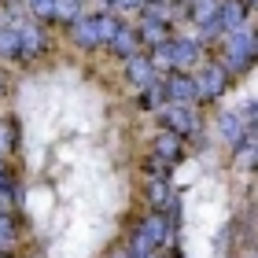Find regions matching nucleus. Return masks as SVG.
Wrapping results in <instances>:
<instances>
[{
    "instance_id": "f257e3e1",
    "label": "nucleus",
    "mask_w": 258,
    "mask_h": 258,
    "mask_svg": "<svg viewBox=\"0 0 258 258\" xmlns=\"http://www.w3.org/2000/svg\"><path fill=\"white\" fill-rule=\"evenodd\" d=\"M254 63V33L251 30H232V37H229V63L225 70H247Z\"/></svg>"
},
{
    "instance_id": "f03ea898",
    "label": "nucleus",
    "mask_w": 258,
    "mask_h": 258,
    "mask_svg": "<svg viewBox=\"0 0 258 258\" xmlns=\"http://www.w3.org/2000/svg\"><path fill=\"white\" fill-rule=\"evenodd\" d=\"M196 89H199V96H207V100H218L221 92L229 89V70L221 67V63H203V74H199Z\"/></svg>"
},
{
    "instance_id": "7ed1b4c3",
    "label": "nucleus",
    "mask_w": 258,
    "mask_h": 258,
    "mask_svg": "<svg viewBox=\"0 0 258 258\" xmlns=\"http://www.w3.org/2000/svg\"><path fill=\"white\" fill-rule=\"evenodd\" d=\"M162 92H166L173 103H192V100H199L196 78H188L184 70H170V78H166V85H162Z\"/></svg>"
},
{
    "instance_id": "20e7f679",
    "label": "nucleus",
    "mask_w": 258,
    "mask_h": 258,
    "mask_svg": "<svg viewBox=\"0 0 258 258\" xmlns=\"http://www.w3.org/2000/svg\"><path fill=\"white\" fill-rule=\"evenodd\" d=\"M166 129H173L177 137H184V133H196V114L188 111V103H173V107H166Z\"/></svg>"
},
{
    "instance_id": "39448f33",
    "label": "nucleus",
    "mask_w": 258,
    "mask_h": 258,
    "mask_svg": "<svg viewBox=\"0 0 258 258\" xmlns=\"http://www.w3.org/2000/svg\"><path fill=\"white\" fill-rule=\"evenodd\" d=\"M15 33H19V55H37L41 52V44H44V37H41V26H33V22H26V26H15Z\"/></svg>"
},
{
    "instance_id": "423d86ee",
    "label": "nucleus",
    "mask_w": 258,
    "mask_h": 258,
    "mask_svg": "<svg viewBox=\"0 0 258 258\" xmlns=\"http://www.w3.org/2000/svg\"><path fill=\"white\" fill-rule=\"evenodd\" d=\"M243 15H247V8L240 4V0H225V4L218 8V22H221V30H243Z\"/></svg>"
},
{
    "instance_id": "0eeeda50",
    "label": "nucleus",
    "mask_w": 258,
    "mask_h": 258,
    "mask_svg": "<svg viewBox=\"0 0 258 258\" xmlns=\"http://www.w3.org/2000/svg\"><path fill=\"white\" fill-rule=\"evenodd\" d=\"M137 232H144V236L159 247V243L170 236V221H166V214H159V210H155V214H148V218H144V225H140Z\"/></svg>"
},
{
    "instance_id": "6e6552de",
    "label": "nucleus",
    "mask_w": 258,
    "mask_h": 258,
    "mask_svg": "<svg viewBox=\"0 0 258 258\" xmlns=\"http://www.w3.org/2000/svg\"><path fill=\"white\" fill-rule=\"evenodd\" d=\"M151 148H155V155H159V159L173 162V159L181 155V137L173 133V129H162V133L155 137V144H151Z\"/></svg>"
},
{
    "instance_id": "1a4fd4ad",
    "label": "nucleus",
    "mask_w": 258,
    "mask_h": 258,
    "mask_svg": "<svg viewBox=\"0 0 258 258\" xmlns=\"http://www.w3.org/2000/svg\"><path fill=\"white\" fill-rule=\"evenodd\" d=\"M125 74H129V81H133V85H151V63H148L140 52L125 55Z\"/></svg>"
},
{
    "instance_id": "9d476101",
    "label": "nucleus",
    "mask_w": 258,
    "mask_h": 258,
    "mask_svg": "<svg viewBox=\"0 0 258 258\" xmlns=\"http://www.w3.org/2000/svg\"><path fill=\"white\" fill-rule=\"evenodd\" d=\"M70 26H74V41L81 44V48H96L100 44V37H96V26H92V19H74L70 22Z\"/></svg>"
},
{
    "instance_id": "9b49d317",
    "label": "nucleus",
    "mask_w": 258,
    "mask_h": 258,
    "mask_svg": "<svg viewBox=\"0 0 258 258\" xmlns=\"http://www.w3.org/2000/svg\"><path fill=\"white\" fill-rule=\"evenodd\" d=\"M199 63V44L196 41H173V67H196Z\"/></svg>"
},
{
    "instance_id": "f8f14e48",
    "label": "nucleus",
    "mask_w": 258,
    "mask_h": 258,
    "mask_svg": "<svg viewBox=\"0 0 258 258\" xmlns=\"http://www.w3.org/2000/svg\"><path fill=\"white\" fill-rule=\"evenodd\" d=\"M137 37L148 41V44H162V41H170V33H166V22L144 19V22H140V30H137Z\"/></svg>"
},
{
    "instance_id": "ddd939ff",
    "label": "nucleus",
    "mask_w": 258,
    "mask_h": 258,
    "mask_svg": "<svg viewBox=\"0 0 258 258\" xmlns=\"http://www.w3.org/2000/svg\"><path fill=\"white\" fill-rule=\"evenodd\" d=\"M148 203L155 207V210H162L170 203V184H166V177H151L148 181Z\"/></svg>"
},
{
    "instance_id": "4468645a",
    "label": "nucleus",
    "mask_w": 258,
    "mask_h": 258,
    "mask_svg": "<svg viewBox=\"0 0 258 258\" xmlns=\"http://www.w3.org/2000/svg\"><path fill=\"white\" fill-rule=\"evenodd\" d=\"M254 159H258V148H254V133H247L243 137V144H240V151H236V166L240 170H254Z\"/></svg>"
},
{
    "instance_id": "2eb2a0df",
    "label": "nucleus",
    "mask_w": 258,
    "mask_h": 258,
    "mask_svg": "<svg viewBox=\"0 0 258 258\" xmlns=\"http://www.w3.org/2000/svg\"><path fill=\"white\" fill-rule=\"evenodd\" d=\"M92 26H96V37H100V41H107V44H111V41H114V33L122 30V22L114 19V15H96V19H92Z\"/></svg>"
},
{
    "instance_id": "dca6fc26",
    "label": "nucleus",
    "mask_w": 258,
    "mask_h": 258,
    "mask_svg": "<svg viewBox=\"0 0 258 258\" xmlns=\"http://www.w3.org/2000/svg\"><path fill=\"white\" fill-rule=\"evenodd\" d=\"M221 137H225V144H232V148L240 144V137H243L240 114H225V118H221Z\"/></svg>"
},
{
    "instance_id": "f3484780",
    "label": "nucleus",
    "mask_w": 258,
    "mask_h": 258,
    "mask_svg": "<svg viewBox=\"0 0 258 258\" xmlns=\"http://www.w3.org/2000/svg\"><path fill=\"white\" fill-rule=\"evenodd\" d=\"M192 19L203 26V22L218 19V0H192Z\"/></svg>"
},
{
    "instance_id": "a211bd4d",
    "label": "nucleus",
    "mask_w": 258,
    "mask_h": 258,
    "mask_svg": "<svg viewBox=\"0 0 258 258\" xmlns=\"http://www.w3.org/2000/svg\"><path fill=\"white\" fill-rule=\"evenodd\" d=\"M111 44H114V52L133 55V52H137V30H125V26H122L118 33H114V41H111Z\"/></svg>"
},
{
    "instance_id": "6ab92c4d",
    "label": "nucleus",
    "mask_w": 258,
    "mask_h": 258,
    "mask_svg": "<svg viewBox=\"0 0 258 258\" xmlns=\"http://www.w3.org/2000/svg\"><path fill=\"white\" fill-rule=\"evenodd\" d=\"M151 67H166V70H173V41H162V44H155V59H148Z\"/></svg>"
},
{
    "instance_id": "aec40b11",
    "label": "nucleus",
    "mask_w": 258,
    "mask_h": 258,
    "mask_svg": "<svg viewBox=\"0 0 258 258\" xmlns=\"http://www.w3.org/2000/svg\"><path fill=\"white\" fill-rule=\"evenodd\" d=\"M78 11H81V0H55V19L74 22V19H78Z\"/></svg>"
},
{
    "instance_id": "412c9836",
    "label": "nucleus",
    "mask_w": 258,
    "mask_h": 258,
    "mask_svg": "<svg viewBox=\"0 0 258 258\" xmlns=\"http://www.w3.org/2000/svg\"><path fill=\"white\" fill-rule=\"evenodd\" d=\"M15 52H19V33L0 30V55H15Z\"/></svg>"
},
{
    "instance_id": "4be33fe9",
    "label": "nucleus",
    "mask_w": 258,
    "mask_h": 258,
    "mask_svg": "<svg viewBox=\"0 0 258 258\" xmlns=\"http://www.w3.org/2000/svg\"><path fill=\"white\" fill-rule=\"evenodd\" d=\"M30 8L37 19H55V0H30Z\"/></svg>"
},
{
    "instance_id": "5701e85b",
    "label": "nucleus",
    "mask_w": 258,
    "mask_h": 258,
    "mask_svg": "<svg viewBox=\"0 0 258 258\" xmlns=\"http://www.w3.org/2000/svg\"><path fill=\"white\" fill-rule=\"evenodd\" d=\"M11 236H15V225H11V218L0 210V243H8Z\"/></svg>"
},
{
    "instance_id": "b1692460",
    "label": "nucleus",
    "mask_w": 258,
    "mask_h": 258,
    "mask_svg": "<svg viewBox=\"0 0 258 258\" xmlns=\"http://www.w3.org/2000/svg\"><path fill=\"white\" fill-rule=\"evenodd\" d=\"M148 92H144V96H140V107H155V103L162 100V92L159 89H151V85H144Z\"/></svg>"
},
{
    "instance_id": "393cba45",
    "label": "nucleus",
    "mask_w": 258,
    "mask_h": 258,
    "mask_svg": "<svg viewBox=\"0 0 258 258\" xmlns=\"http://www.w3.org/2000/svg\"><path fill=\"white\" fill-rule=\"evenodd\" d=\"M140 4H144V0H114V8H122V11H133Z\"/></svg>"
},
{
    "instance_id": "a878e982",
    "label": "nucleus",
    "mask_w": 258,
    "mask_h": 258,
    "mask_svg": "<svg viewBox=\"0 0 258 258\" xmlns=\"http://www.w3.org/2000/svg\"><path fill=\"white\" fill-rule=\"evenodd\" d=\"M240 4H243V8H254V0H240Z\"/></svg>"
},
{
    "instance_id": "bb28decb",
    "label": "nucleus",
    "mask_w": 258,
    "mask_h": 258,
    "mask_svg": "<svg viewBox=\"0 0 258 258\" xmlns=\"http://www.w3.org/2000/svg\"><path fill=\"white\" fill-rule=\"evenodd\" d=\"M144 258H159V254H155V251H151V254H144Z\"/></svg>"
},
{
    "instance_id": "cd10ccee",
    "label": "nucleus",
    "mask_w": 258,
    "mask_h": 258,
    "mask_svg": "<svg viewBox=\"0 0 258 258\" xmlns=\"http://www.w3.org/2000/svg\"><path fill=\"white\" fill-rule=\"evenodd\" d=\"M0 258H11V254H0Z\"/></svg>"
}]
</instances>
